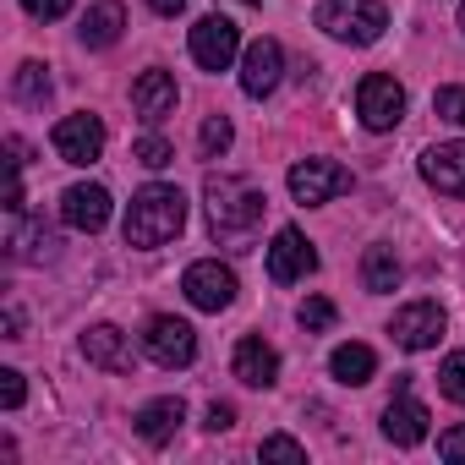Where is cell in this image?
<instances>
[{"mask_svg": "<svg viewBox=\"0 0 465 465\" xmlns=\"http://www.w3.org/2000/svg\"><path fill=\"white\" fill-rule=\"evenodd\" d=\"M181 230H186V192H181V186H164V181H148V186L132 197V208H126L121 236H126V247L153 252V247L175 242Z\"/></svg>", "mask_w": 465, "mask_h": 465, "instance_id": "6da1fadb", "label": "cell"}, {"mask_svg": "<svg viewBox=\"0 0 465 465\" xmlns=\"http://www.w3.org/2000/svg\"><path fill=\"white\" fill-rule=\"evenodd\" d=\"M208 203V230L213 236H247V230L263 219V192L242 175H208L203 186Z\"/></svg>", "mask_w": 465, "mask_h": 465, "instance_id": "7a4b0ae2", "label": "cell"}, {"mask_svg": "<svg viewBox=\"0 0 465 465\" xmlns=\"http://www.w3.org/2000/svg\"><path fill=\"white\" fill-rule=\"evenodd\" d=\"M318 28H323L334 45H356V50H367V45L383 39L389 12L378 6V0H323V6H318Z\"/></svg>", "mask_w": 465, "mask_h": 465, "instance_id": "3957f363", "label": "cell"}, {"mask_svg": "<svg viewBox=\"0 0 465 465\" xmlns=\"http://www.w3.org/2000/svg\"><path fill=\"white\" fill-rule=\"evenodd\" d=\"M356 115H361L367 132H394L405 121V88L389 72H367L356 83Z\"/></svg>", "mask_w": 465, "mask_h": 465, "instance_id": "277c9868", "label": "cell"}, {"mask_svg": "<svg viewBox=\"0 0 465 465\" xmlns=\"http://www.w3.org/2000/svg\"><path fill=\"white\" fill-rule=\"evenodd\" d=\"M285 186L302 208H318V203H334L340 192H351V170L340 159H296Z\"/></svg>", "mask_w": 465, "mask_h": 465, "instance_id": "5b68a950", "label": "cell"}, {"mask_svg": "<svg viewBox=\"0 0 465 465\" xmlns=\"http://www.w3.org/2000/svg\"><path fill=\"white\" fill-rule=\"evenodd\" d=\"M143 351H148V361H159V367H192L197 361V329L186 323V318H170V312H159V318H148V329H143Z\"/></svg>", "mask_w": 465, "mask_h": 465, "instance_id": "8992f818", "label": "cell"}, {"mask_svg": "<svg viewBox=\"0 0 465 465\" xmlns=\"http://www.w3.org/2000/svg\"><path fill=\"white\" fill-rule=\"evenodd\" d=\"M186 45H192V61L203 72H230V61L242 55V28L230 17H203V23H192Z\"/></svg>", "mask_w": 465, "mask_h": 465, "instance_id": "52a82bcc", "label": "cell"}, {"mask_svg": "<svg viewBox=\"0 0 465 465\" xmlns=\"http://www.w3.org/2000/svg\"><path fill=\"white\" fill-rule=\"evenodd\" d=\"M181 291H186V302L197 307V312H224L230 302H236V274H230L219 258H203V263H192L186 274H181Z\"/></svg>", "mask_w": 465, "mask_h": 465, "instance_id": "ba28073f", "label": "cell"}, {"mask_svg": "<svg viewBox=\"0 0 465 465\" xmlns=\"http://www.w3.org/2000/svg\"><path fill=\"white\" fill-rule=\"evenodd\" d=\"M443 329H449V318H443L438 302H405V307L389 318V334H394L400 351H432V345L443 340Z\"/></svg>", "mask_w": 465, "mask_h": 465, "instance_id": "9c48e42d", "label": "cell"}, {"mask_svg": "<svg viewBox=\"0 0 465 465\" xmlns=\"http://www.w3.org/2000/svg\"><path fill=\"white\" fill-rule=\"evenodd\" d=\"M50 143H55V153H61L66 164H94V159L104 153V121L88 115V110H77V115H66V121H55Z\"/></svg>", "mask_w": 465, "mask_h": 465, "instance_id": "30bf717a", "label": "cell"}, {"mask_svg": "<svg viewBox=\"0 0 465 465\" xmlns=\"http://www.w3.org/2000/svg\"><path fill=\"white\" fill-rule=\"evenodd\" d=\"M427 405L411 394V378H400V389H394V400L383 405V438L394 443V449H416L421 438H427Z\"/></svg>", "mask_w": 465, "mask_h": 465, "instance_id": "8fae6325", "label": "cell"}, {"mask_svg": "<svg viewBox=\"0 0 465 465\" xmlns=\"http://www.w3.org/2000/svg\"><path fill=\"white\" fill-rule=\"evenodd\" d=\"M318 269V252H312V242L302 236L296 224H285V230H274V242H269V280L274 285H296V280H307Z\"/></svg>", "mask_w": 465, "mask_h": 465, "instance_id": "7c38bea8", "label": "cell"}, {"mask_svg": "<svg viewBox=\"0 0 465 465\" xmlns=\"http://www.w3.org/2000/svg\"><path fill=\"white\" fill-rule=\"evenodd\" d=\"M280 77H285V50H280V39H252V45L242 50V94H247V99H269V94L280 88Z\"/></svg>", "mask_w": 465, "mask_h": 465, "instance_id": "4fadbf2b", "label": "cell"}, {"mask_svg": "<svg viewBox=\"0 0 465 465\" xmlns=\"http://www.w3.org/2000/svg\"><path fill=\"white\" fill-rule=\"evenodd\" d=\"M175 99H181V88H175V77H170L164 66H148V72L132 83V110H137V121H148V126L170 121V115H175Z\"/></svg>", "mask_w": 465, "mask_h": 465, "instance_id": "5bb4252c", "label": "cell"}, {"mask_svg": "<svg viewBox=\"0 0 465 465\" xmlns=\"http://www.w3.org/2000/svg\"><path fill=\"white\" fill-rule=\"evenodd\" d=\"M421 181L443 197H465V137L454 143H432L421 153Z\"/></svg>", "mask_w": 465, "mask_h": 465, "instance_id": "9a60e30c", "label": "cell"}, {"mask_svg": "<svg viewBox=\"0 0 465 465\" xmlns=\"http://www.w3.org/2000/svg\"><path fill=\"white\" fill-rule=\"evenodd\" d=\"M61 219H66L72 230H83V236H94V230L110 224V192H104V186H88V181L66 186V192H61Z\"/></svg>", "mask_w": 465, "mask_h": 465, "instance_id": "2e32d148", "label": "cell"}, {"mask_svg": "<svg viewBox=\"0 0 465 465\" xmlns=\"http://www.w3.org/2000/svg\"><path fill=\"white\" fill-rule=\"evenodd\" d=\"M236 378L247 383V389H274L280 383V351L263 340V334H247L242 345H236Z\"/></svg>", "mask_w": 465, "mask_h": 465, "instance_id": "e0dca14e", "label": "cell"}, {"mask_svg": "<svg viewBox=\"0 0 465 465\" xmlns=\"http://www.w3.org/2000/svg\"><path fill=\"white\" fill-rule=\"evenodd\" d=\"M83 356H88V367H104V372H132V340L115 329V323H94L88 334H83Z\"/></svg>", "mask_w": 465, "mask_h": 465, "instance_id": "ac0fdd59", "label": "cell"}, {"mask_svg": "<svg viewBox=\"0 0 465 465\" xmlns=\"http://www.w3.org/2000/svg\"><path fill=\"white\" fill-rule=\"evenodd\" d=\"M181 421H186V405H181L175 394H159V400H148V405L137 411V438H143L148 449H164Z\"/></svg>", "mask_w": 465, "mask_h": 465, "instance_id": "d6986e66", "label": "cell"}, {"mask_svg": "<svg viewBox=\"0 0 465 465\" xmlns=\"http://www.w3.org/2000/svg\"><path fill=\"white\" fill-rule=\"evenodd\" d=\"M6 252H12L17 263H45V258H55V236L45 230V219L12 213V230H6Z\"/></svg>", "mask_w": 465, "mask_h": 465, "instance_id": "ffe728a7", "label": "cell"}, {"mask_svg": "<svg viewBox=\"0 0 465 465\" xmlns=\"http://www.w3.org/2000/svg\"><path fill=\"white\" fill-rule=\"evenodd\" d=\"M121 28H126V6H121V0H99V6H88L77 39H83L88 50H110V45L121 39Z\"/></svg>", "mask_w": 465, "mask_h": 465, "instance_id": "44dd1931", "label": "cell"}, {"mask_svg": "<svg viewBox=\"0 0 465 465\" xmlns=\"http://www.w3.org/2000/svg\"><path fill=\"white\" fill-rule=\"evenodd\" d=\"M329 372H334V383H345V389H361L372 372H378V356H372V345H334V356H329Z\"/></svg>", "mask_w": 465, "mask_h": 465, "instance_id": "7402d4cb", "label": "cell"}, {"mask_svg": "<svg viewBox=\"0 0 465 465\" xmlns=\"http://www.w3.org/2000/svg\"><path fill=\"white\" fill-rule=\"evenodd\" d=\"M361 285H367L372 296H389V291L400 285V258H394V247H367V258H361Z\"/></svg>", "mask_w": 465, "mask_h": 465, "instance_id": "603a6c76", "label": "cell"}, {"mask_svg": "<svg viewBox=\"0 0 465 465\" xmlns=\"http://www.w3.org/2000/svg\"><path fill=\"white\" fill-rule=\"evenodd\" d=\"M50 94H55V83H50V66L45 61H23L12 72V99L17 104H45Z\"/></svg>", "mask_w": 465, "mask_h": 465, "instance_id": "cb8c5ba5", "label": "cell"}, {"mask_svg": "<svg viewBox=\"0 0 465 465\" xmlns=\"http://www.w3.org/2000/svg\"><path fill=\"white\" fill-rule=\"evenodd\" d=\"M230 143H236V126H230V115H208V121H203V132H197V148H203V159H219V153H230Z\"/></svg>", "mask_w": 465, "mask_h": 465, "instance_id": "d4e9b609", "label": "cell"}, {"mask_svg": "<svg viewBox=\"0 0 465 465\" xmlns=\"http://www.w3.org/2000/svg\"><path fill=\"white\" fill-rule=\"evenodd\" d=\"M258 460H280V465H307V449L291 438V432H274L258 443Z\"/></svg>", "mask_w": 465, "mask_h": 465, "instance_id": "484cf974", "label": "cell"}, {"mask_svg": "<svg viewBox=\"0 0 465 465\" xmlns=\"http://www.w3.org/2000/svg\"><path fill=\"white\" fill-rule=\"evenodd\" d=\"M438 389H443V400L465 405V351L443 356V367H438Z\"/></svg>", "mask_w": 465, "mask_h": 465, "instance_id": "4316f807", "label": "cell"}, {"mask_svg": "<svg viewBox=\"0 0 465 465\" xmlns=\"http://www.w3.org/2000/svg\"><path fill=\"white\" fill-rule=\"evenodd\" d=\"M132 159L143 164V170H164L170 159H175V148L159 137V132H148V137H137V148H132Z\"/></svg>", "mask_w": 465, "mask_h": 465, "instance_id": "83f0119b", "label": "cell"}, {"mask_svg": "<svg viewBox=\"0 0 465 465\" xmlns=\"http://www.w3.org/2000/svg\"><path fill=\"white\" fill-rule=\"evenodd\" d=\"M296 323H302L307 334L334 329V302H329V296H307V302H302V312H296Z\"/></svg>", "mask_w": 465, "mask_h": 465, "instance_id": "f1b7e54d", "label": "cell"}, {"mask_svg": "<svg viewBox=\"0 0 465 465\" xmlns=\"http://www.w3.org/2000/svg\"><path fill=\"white\" fill-rule=\"evenodd\" d=\"M432 110H438V121H449V126L465 132V88H460V83L438 88V94H432Z\"/></svg>", "mask_w": 465, "mask_h": 465, "instance_id": "f546056e", "label": "cell"}, {"mask_svg": "<svg viewBox=\"0 0 465 465\" xmlns=\"http://www.w3.org/2000/svg\"><path fill=\"white\" fill-rule=\"evenodd\" d=\"M28 400V383H23V372L17 367H0V405H6V411H17Z\"/></svg>", "mask_w": 465, "mask_h": 465, "instance_id": "4dcf8cb0", "label": "cell"}, {"mask_svg": "<svg viewBox=\"0 0 465 465\" xmlns=\"http://www.w3.org/2000/svg\"><path fill=\"white\" fill-rule=\"evenodd\" d=\"M23 12H28L34 23H61V17L72 12V0H23Z\"/></svg>", "mask_w": 465, "mask_h": 465, "instance_id": "1f68e13d", "label": "cell"}, {"mask_svg": "<svg viewBox=\"0 0 465 465\" xmlns=\"http://www.w3.org/2000/svg\"><path fill=\"white\" fill-rule=\"evenodd\" d=\"M438 460H449V465H460V460H465V427L438 432Z\"/></svg>", "mask_w": 465, "mask_h": 465, "instance_id": "d6a6232c", "label": "cell"}, {"mask_svg": "<svg viewBox=\"0 0 465 465\" xmlns=\"http://www.w3.org/2000/svg\"><path fill=\"white\" fill-rule=\"evenodd\" d=\"M203 427H208V432H224V427H236V405L213 400V405H208V416H203Z\"/></svg>", "mask_w": 465, "mask_h": 465, "instance_id": "836d02e7", "label": "cell"}, {"mask_svg": "<svg viewBox=\"0 0 465 465\" xmlns=\"http://www.w3.org/2000/svg\"><path fill=\"white\" fill-rule=\"evenodd\" d=\"M6 153H12V159H6V170H23V164H28V143H23V137H12V143H6Z\"/></svg>", "mask_w": 465, "mask_h": 465, "instance_id": "e575fe53", "label": "cell"}, {"mask_svg": "<svg viewBox=\"0 0 465 465\" xmlns=\"http://www.w3.org/2000/svg\"><path fill=\"white\" fill-rule=\"evenodd\" d=\"M0 323H6V340H23V312L17 307H6V318H0Z\"/></svg>", "mask_w": 465, "mask_h": 465, "instance_id": "d590c367", "label": "cell"}, {"mask_svg": "<svg viewBox=\"0 0 465 465\" xmlns=\"http://www.w3.org/2000/svg\"><path fill=\"white\" fill-rule=\"evenodd\" d=\"M186 6V0H148V12H159V17H175Z\"/></svg>", "mask_w": 465, "mask_h": 465, "instance_id": "8d00e7d4", "label": "cell"}, {"mask_svg": "<svg viewBox=\"0 0 465 465\" xmlns=\"http://www.w3.org/2000/svg\"><path fill=\"white\" fill-rule=\"evenodd\" d=\"M460 28H465V0H460Z\"/></svg>", "mask_w": 465, "mask_h": 465, "instance_id": "74e56055", "label": "cell"}]
</instances>
